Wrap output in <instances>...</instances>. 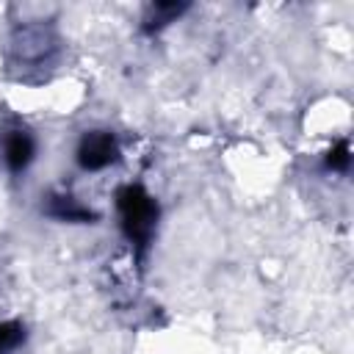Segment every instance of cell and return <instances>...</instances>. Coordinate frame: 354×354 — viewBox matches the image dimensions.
Here are the masks:
<instances>
[{"instance_id": "6da1fadb", "label": "cell", "mask_w": 354, "mask_h": 354, "mask_svg": "<svg viewBox=\"0 0 354 354\" xmlns=\"http://www.w3.org/2000/svg\"><path fill=\"white\" fill-rule=\"evenodd\" d=\"M116 213H119V227L124 238L130 241L136 254L144 257L155 238V227H158L155 196L141 185H122L116 191Z\"/></svg>"}, {"instance_id": "7a4b0ae2", "label": "cell", "mask_w": 354, "mask_h": 354, "mask_svg": "<svg viewBox=\"0 0 354 354\" xmlns=\"http://www.w3.org/2000/svg\"><path fill=\"white\" fill-rule=\"evenodd\" d=\"M77 166L83 171H102L119 160V144L111 130H86L77 141Z\"/></svg>"}, {"instance_id": "3957f363", "label": "cell", "mask_w": 354, "mask_h": 354, "mask_svg": "<svg viewBox=\"0 0 354 354\" xmlns=\"http://www.w3.org/2000/svg\"><path fill=\"white\" fill-rule=\"evenodd\" d=\"M11 50L19 64H44L58 50V39L44 25H22L14 30Z\"/></svg>"}, {"instance_id": "277c9868", "label": "cell", "mask_w": 354, "mask_h": 354, "mask_svg": "<svg viewBox=\"0 0 354 354\" xmlns=\"http://www.w3.org/2000/svg\"><path fill=\"white\" fill-rule=\"evenodd\" d=\"M44 213L55 221H69V224H94L97 221V213L88 205H83L80 199H75L72 194H50Z\"/></svg>"}, {"instance_id": "5b68a950", "label": "cell", "mask_w": 354, "mask_h": 354, "mask_svg": "<svg viewBox=\"0 0 354 354\" xmlns=\"http://www.w3.org/2000/svg\"><path fill=\"white\" fill-rule=\"evenodd\" d=\"M33 155H36V144H33L30 133H25V130H11V133L3 138V160H6L8 171H14V174L25 171V169L30 166Z\"/></svg>"}, {"instance_id": "8992f818", "label": "cell", "mask_w": 354, "mask_h": 354, "mask_svg": "<svg viewBox=\"0 0 354 354\" xmlns=\"http://www.w3.org/2000/svg\"><path fill=\"white\" fill-rule=\"evenodd\" d=\"M183 11H185L183 3H155V6H149L147 17H144V30H147V33L160 30V28H166L169 22H174Z\"/></svg>"}, {"instance_id": "52a82bcc", "label": "cell", "mask_w": 354, "mask_h": 354, "mask_svg": "<svg viewBox=\"0 0 354 354\" xmlns=\"http://www.w3.org/2000/svg\"><path fill=\"white\" fill-rule=\"evenodd\" d=\"M25 343V326L19 321L0 324V354H14Z\"/></svg>"}, {"instance_id": "ba28073f", "label": "cell", "mask_w": 354, "mask_h": 354, "mask_svg": "<svg viewBox=\"0 0 354 354\" xmlns=\"http://www.w3.org/2000/svg\"><path fill=\"white\" fill-rule=\"evenodd\" d=\"M348 163H351V149H348V141H337L329 152H326V169L329 171H348Z\"/></svg>"}]
</instances>
